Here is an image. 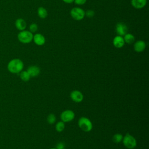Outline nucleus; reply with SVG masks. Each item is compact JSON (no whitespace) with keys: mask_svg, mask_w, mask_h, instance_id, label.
Returning a JSON list of instances; mask_svg holds the SVG:
<instances>
[{"mask_svg":"<svg viewBox=\"0 0 149 149\" xmlns=\"http://www.w3.org/2000/svg\"><path fill=\"white\" fill-rule=\"evenodd\" d=\"M24 67L23 61L18 58H15L10 60L7 66L8 70L12 73H19L22 71Z\"/></svg>","mask_w":149,"mask_h":149,"instance_id":"obj_1","label":"nucleus"},{"mask_svg":"<svg viewBox=\"0 0 149 149\" xmlns=\"http://www.w3.org/2000/svg\"><path fill=\"white\" fill-rule=\"evenodd\" d=\"M33 34L29 30L20 31L17 34L18 40L23 44H29L33 41Z\"/></svg>","mask_w":149,"mask_h":149,"instance_id":"obj_2","label":"nucleus"},{"mask_svg":"<svg viewBox=\"0 0 149 149\" xmlns=\"http://www.w3.org/2000/svg\"><path fill=\"white\" fill-rule=\"evenodd\" d=\"M78 126L81 130L85 132H89L93 129L91 121L87 117L82 116L78 120Z\"/></svg>","mask_w":149,"mask_h":149,"instance_id":"obj_3","label":"nucleus"},{"mask_svg":"<svg viewBox=\"0 0 149 149\" xmlns=\"http://www.w3.org/2000/svg\"><path fill=\"white\" fill-rule=\"evenodd\" d=\"M125 147L128 149H133L137 146V141L136 139L129 133H126L123 137L122 141Z\"/></svg>","mask_w":149,"mask_h":149,"instance_id":"obj_4","label":"nucleus"},{"mask_svg":"<svg viewBox=\"0 0 149 149\" xmlns=\"http://www.w3.org/2000/svg\"><path fill=\"white\" fill-rule=\"evenodd\" d=\"M70 16L75 20H81L85 16V11L81 8L74 7L70 12Z\"/></svg>","mask_w":149,"mask_h":149,"instance_id":"obj_5","label":"nucleus"},{"mask_svg":"<svg viewBox=\"0 0 149 149\" xmlns=\"http://www.w3.org/2000/svg\"><path fill=\"white\" fill-rule=\"evenodd\" d=\"M74 116H75L74 112L73 111L70 109H66L63 111L60 115L61 120L65 123L69 122L73 120V119L74 118Z\"/></svg>","mask_w":149,"mask_h":149,"instance_id":"obj_6","label":"nucleus"},{"mask_svg":"<svg viewBox=\"0 0 149 149\" xmlns=\"http://www.w3.org/2000/svg\"><path fill=\"white\" fill-rule=\"evenodd\" d=\"M115 30L118 36L123 37L127 33L128 28L127 26L125 23L119 22L116 24Z\"/></svg>","mask_w":149,"mask_h":149,"instance_id":"obj_7","label":"nucleus"},{"mask_svg":"<svg viewBox=\"0 0 149 149\" xmlns=\"http://www.w3.org/2000/svg\"><path fill=\"white\" fill-rule=\"evenodd\" d=\"M70 97L72 100L75 102H80L83 100L84 95L79 90H73L70 94Z\"/></svg>","mask_w":149,"mask_h":149,"instance_id":"obj_8","label":"nucleus"},{"mask_svg":"<svg viewBox=\"0 0 149 149\" xmlns=\"http://www.w3.org/2000/svg\"><path fill=\"white\" fill-rule=\"evenodd\" d=\"M146 48V43L143 40H138L136 41L133 45L134 50L137 52H141Z\"/></svg>","mask_w":149,"mask_h":149,"instance_id":"obj_9","label":"nucleus"},{"mask_svg":"<svg viewBox=\"0 0 149 149\" xmlns=\"http://www.w3.org/2000/svg\"><path fill=\"white\" fill-rule=\"evenodd\" d=\"M33 40L34 42L38 46L43 45L45 42V37L40 33H36L34 35H33Z\"/></svg>","mask_w":149,"mask_h":149,"instance_id":"obj_10","label":"nucleus"},{"mask_svg":"<svg viewBox=\"0 0 149 149\" xmlns=\"http://www.w3.org/2000/svg\"><path fill=\"white\" fill-rule=\"evenodd\" d=\"M112 43L115 47L117 48H121L123 47L125 42L123 37L122 36L118 35L113 38Z\"/></svg>","mask_w":149,"mask_h":149,"instance_id":"obj_11","label":"nucleus"},{"mask_svg":"<svg viewBox=\"0 0 149 149\" xmlns=\"http://www.w3.org/2000/svg\"><path fill=\"white\" fill-rule=\"evenodd\" d=\"M27 72L30 74V77H35L39 75L40 73V69L38 66L36 65H32L28 68L27 69Z\"/></svg>","mask_w":149,"mask_h":149,"instance_id":"obj_12","label":"nucleus"},{"mask_svg":"<svg viewBox=\"0 0 149 149\" xmlns=\"http://www.w3.org/2000/svg\"><path fill=\"white\" fill-rule=\"evenodd\" d=\"M15 27H16V29L20 31L25 30L26 28V26H27L26 21L22 18L17 19L15 21Z\"/></svg>","mask_w":149,"mask_h":149,"instance_id":"obj_13","label":"nucleus"},{"mask_svg":"<svg viewBox=\"0 0 149 149\" xmlns=\"http://www.w3.org/2000/svg\"><path fill=\"white\" fill-rule=\"evenodd\" d=\"M131 4L136 9H141L147 4V0H131Z\"/></svg>","mask_w":149,"mask_h":149,"instance_id":"obj_14","label":"nucleus"},{"mask_svg":"<svg viewBox=\"0 0 149 149\" xmlns=\"http://www.w3.org/2000/svg\"><path fill=\"white\" fill-rule=\"evenodd\" d=\"M123 39L125 43H127L128 44H132L135 41V37L134 36L130 33H126L123 37Z\"/></svg>","mask_w":149,"mask_h":149,"instance_id":"obj_15","label":"nucleus"},{"mask_svg":"<svg viewBox=\"0 0 149 149\" xmlns=\"http://www.w3.org/2000/svg\"><path fill=\"white\" fill-rule=\"evenodd\" d=\"M37 14L41 19H45L48 15V12L45 8L41 6L37 9Z\"/></svg>","mask_w":149,"mask_h":149,"instance_id":"obj_16","label":"nucleus"},{"mask_svg":"<svg viewBox=\"0 0 149 149\" xmlns=\"http://www.w3.org/2000/svg\"><path fill=\"white\" fill-rule=\"evenodd\" d=\"M20 77L23 81H28L30 79V76L27 70L21 71L20 73Z\"/></svg>","mask_w":149,"mask_h":149,"instance_id":"obj_17","label":"nucleus"},{"mask_svg":"<svg viewBox=\"0 0 149 149\" xmlns=\"http://www.w3.org/2000/svg\"><path fill=\"white\" fill-rule=\"evenodd\" d=\"M65 127V122H63V121H59L58 122H57L56 123L55 125V130L58 132H62Z\"/></svg>","mask_w":149,"mask_h":149,"instance_id":"obj_18","label":"nucleus"},{"mask_svg":"<svg viewBox=\"0 0 149 149\" xmlns=\"http://www.w3.org/2000/svg\"><path fill=\"white\" fill-rule=\"evenodd\" d=\"M123 135L120 133H116L112 137V140L115 143H119L122 141Z\"/></svg>","mask_w":149,"mask_h":149,"instance_id":"obj_19","label":"nucleus"},{"mask_svg":"<svg viewBox=\"0 0 149 149\" xmlns=\"http://www.w3.org/2000/svg\"><path fill=\"white\" fill-rule=\"evenodd\" d=\"M47 120L48 123L50 125H52V124L55 123V122L56 121L55 115L54 113H49L47 118Z\"/></svg>","mask_w":149,"mask_h":149,"instance_id":"obj_20","label":"nucleus"},{"mask_svg":"<svg viewBox=\"0 0 149 149\" xmlns=\"http://www.w3.org/2000/svg\"><path fill=\"white\" fill-rule=\"evenodd\" d=\"M38 30V26L36 23H31L29 26V31L32 33H36Z\"/></svg>","mask_w":149,"mask_h":149,"instance_id":"obj_21","label":"nucleus"},{"mask_svg":"<svg viewBox=\"0 0 149 149\" xmlns=\"http://www.w3.org/2000/svg\"><path fill=\"white\" fill-rule=\"evenodd\" d=\"M94 12L93 10H91V9H89V10H87L86 12H85V16H87V17H89V18H91L92 17H93L94 16Z\"/></svg>","mask_w":149,"mask_h":149,"instance_id":"obj_22","label":"nucleus"},{"mask_svg":"<svg viewBox=\"0 0 149 149\" xmlns=\"http://www.w3.org/2000/svg\"><path fill=\"white\" fill-rule=\"evenodd\" d=\"M55 148L56 149H65V144L62 142H59L56 144Z\"/></svg>","mask_w":149,"mask_h":149,"instance_id":"obj_23","label":"nucleus"},{"mask_svg":"<svg viewBox=\"0 0 149 149\" xmlns=\"http://www.w3.org/2000/svg\"><path fill=\"white\" fill-rule=\"evenodd\" d=\"M86 1L87 0H74V3L77 5H84L86 2Z\"/></svg>","mask_w":149,"mask_h":149,"instance_id":"obj_24","label":"nucleus"},{"mask_svg":"<svg viewBox=\"0 0 149 149\" xmlns=\"http://www.w3.org/2000/svg\"><path fill=\"white\" fill-rule=\"evenodd\" d=\"M62 1L66 3H71L74 2V0H62Z\"/></svg>","mask_w":149,"mask_h":149,"instance_id":"obj_25","label":"nucleus"},{"mask_svg":"<svg viewBox=\"0 0 149 149\" xmlns=\"http://www.w3.org/2000/svg\"><path fill=\"white\" fill-rule=\"evenodd\" d=\"M49 149H56V148H49Z\"/></svg>","mask_w":149,"mask_h":149,"instance_id":"obj_26","label":"nucleus"}]
</instances>
